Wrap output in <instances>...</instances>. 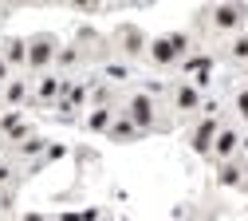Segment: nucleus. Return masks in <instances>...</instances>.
<instances>
[{"label":"nucleus","mask_w":248,"mask_h":221,"mask_svg":"<svg viewBox=\"0 0 248 221\" xmlns=\"http://www.w3.org/2000/svg\"><path fill=\"white\" fill-rule=\"evenodd\" d=\"M8 79H12V68H8V63H4V59H0V87H4Z\"/></svg>","instance_id":"25"},{"label":"nucleus","mask_w":248,"mask_h":221,"mask_svg":"<svg viewBox=\"0 0 248 221\" xmlns=\"http://www.w3.org/2000/svg\"><path fill=\"white\" fill-rule=\"evenodd\" d=\"M110 48L122 55V63H134V59H146L150 36H146L138 24H118V28H114V36H110Z\"/></svg>","instance_id":"5"},{"label":"nucleus","mask_w":248,"mask_h":221,"mask_svg":"<svg viewBox=\"0 0 248 221\" xmlns=\"http://www.w3.org/2000/svg\"><path fill=\"white\" fill-rule=\"evenodd\" d=\"M59 221H83L79 213H59Z\"/></svg>","instance_id":"28"},{"label":"nucleus","mask_w":248,"mask_h":221,"mask_svg":"<svg viewBox=\"0 0 248 221\" xmlns=\"http://www.w3.org/2000/svg\"><path fill=\"white\" fill-rule=\"evenodd\" d=\"M197 24L232 40L240 32H248V4H209V8L197 12Z\"/></svg>","instance_id":"2"},{"label":"nucleus","mask_w":248,"mask_h":221,"mask_svg":"<svg viewBox=\"0 0 248 221\" xmlns=\"http://www.w3.org/2000/svg\"><path fill=\"white\" fill-rule=\"evenodd\" d=\"M16 209V186H4L0 189V213H12Z\"/></svg>","instance_id":"22"},{"label":"nucleus","mask_w":248,"mask_h":221,"mask_svg":"<svg viewBox=\"0 0 248 221\" xmlns=\"http://www.w3.org/2000/svg\"><path fill=\"white\" fill-rule=\"evenodd\" d=\"M217 182H221V186H244V162H240V154L232 158V162H221Z\"/></svg>","instance_id":"18"},{"label":"nucleus","mask_w":248,"mask_h":221,"mask_svg":"<svg viewBox=\"0 0 248 221\" xmlns=\"http://www.w3.org/2000/svg\"><path fill=\"white\" fill-rule=\"evenodd\" d=\"M0 103L8 111H20L24 103H32V79L28 75H12L4 87H0Z\"/></svg>","instance_id":"11"},{"label":"nucleus","mask_w":248,"mask_h":221,"mask_svg":"<svg viewBox=\"0 0 248 221\" xmlns=\"http://www.w3.org/2000/svg\"><path fill=\"white\" fill-rule=\"evenodd\" d=\"M12 178H16V166H12V162H0V189L12 186Z\"/></svg>","instance_id":"23"},{"label":"nucleus","mask_w":248,"mask_h":221,"mask_svg":"<svg viewBox=\"0 0 248 221\" xmlns=\"http://www.w3.org/2000/svg\"><path fill=\"white\" fill-rule=\"evenodd\" d=\"M79 217H83V221H99V217H103V213H99V209H83V213H79Z\"/></svg>","instance_id":"26"},{"label":"nucleus","mask_w":248,"mask_h":221,"mask_svg":"<svg viewBox=\"0 0 248 221\" xmlns=\"http://www.w3.org/2000/svg\"><path fill=\"white\" fill-rule=\"evenodd\" d=\"M118 111L126 115V119H130V122L138 126L142 135H154V131H166V122L158 119V111H162V107H158V99H154L150 91H130V95H126V103H122Z\"/></svg>","instance_id":"3"},{"label":"nucleus","mask_w":248,"mask_h":221,"mask_svg":"<svg viewBox=\"0 0 248 221\" xmlns=\"http://www.w3.org/2000/svg\"><path fill=\"white\" fill-rule=\"evenodd\" d=\"M240 131H236V126H221V131H217V138H213V150H209V158H213V162L217 166H221V162H232V158L240 154Z\"/></svg>","instance_id":"10"},{"label":"nucleus","mask_w":248,"mask_h":221,"mask_svg":"<svg viewBox=\"0 0 248 221\" xmlns=\"http://www.w3.org/2000/svg\"><path fill=\"white\" fill-rule=\"evenodd\" d=\"M189 51H193V36H189V32H166V36H154V40H150L146 59H150V68L170 71V68H177Z\"/></svg>","instance_id":"1"},{"label":"nucleus","mask_w":248,"mask_h":221,"mask_svg":"<svg viewBox=\"0 0 248 221\" xmlns=\"http://www.w3.org/2000/svg\"><path fill=\"white\" fill-rule=\"evenodd\" d=\"M177 71H181V79H185V83H193V87L205 95L209 75H213V55H209V51H201V48H193L189 55L177 63Z\"/></svg>","instance_id":"6"},{"label":"nucleus","mask_w":248,"mask_h":221,"mask_svg":"<svg viewBox=\"0 0 248 221\" xmlns=\"http://www.w3.org/2000/svg\"><path fill=\"white\" fill-rule=\"evenodd\" d=\"M8 63V68H16V71H28V40L24 36H12V40H4V55H0Z\"/></svg>","instance_id":"16"},{"label":"nucleus","mask_w":248,"mask_h":221,"mask_svg":"<svg viewBox=\"0 0 248 221\" xmlns=\"http://www.w3.org/2000/svg\"><path fill=\"white\" fill-rule=\"evenodd\" d=\"M20 221H47L44 213H20Z\"/></svg>","instance_id":"27"},{"label":"nucleus","mask_w":248,"mask_h":221,"mask_svg":"<svg viewBox=\"0 0 248 221\" xmlns=\"http://www.w3.org/2000/svg\"><path fill=\"white\" fill-rule=\"evenodd\" d=\"M170 107H173L181 119H193V115H201V107H205V95H201L193 83L177 79V83H170Z\"/></svg>","instance_id":"7"},{"label":"nucleus","mask_w":248,"mask_h":221,"mask_svg":"<svg viewBox=\"0 0 248 221\" xmlns=\"http://www.w3.org/2000/svg\"><path fill=\"white\" fill-rule=\"evenodd\" d=\"M103 75H107L110 83H126V79H130V63H114V59H110V63H103Z\"/></svg>","instance_id":"20"},{"label":"nucleus","mask_w":248,"mask_h":221,"mask_svg":"<svg viewBox=\"0 0 248 221\" xmlns=\"http://www.w3.org/2000/svg\"><path fill=\"white\" fill-rule=\"evenodd\" d=\"M225 55H229L232 63H240V68H248V32H240V36H232V40L225 44Z\"/></svg>","instance_id":"19"},{"label":"nucleus","mask_w":248,"mask_h":221,"mask_svg":"<svg viewBox=\"0 0 248 221\" xmlns=\"http://www.w3.org/2000/svg\"><path fill=\"white\" fill-rule=\"evenodd\" d=\"M118 107H91V115L83 119V131L87 135H107L110 131V122H114Z\"/></svg>","instance_id":"14"},{"label":"nucleus","mask_w":248,"mask_h":221,"mask_svg":"<svg viewBox=\"0 0 248 221\" xmlns=\"http://www.w3.org/2000/svg\"><path fill=\"white\" fill-rule=\"evenodd\" d=\"M221 115H201L197 122H193V131H189V150L193 154H201V158H209V150H213V138H217V131H221Z\"/></svg>","instance_id":"9"},{"label":"nucleus","mask_w":248,"mask_h":221,"mask_svg":"<svg viewBox=\"0 0 248 221\" xmlns=\"http://www.w3.org/2000/svg\"><path fill=\"white\" fill-rule=\"evenodd\" d=\"M79 63H83V48H79V44H67V48L59 44V55H55V68H51V71L63 75V79H71V71L79 68Z\"/></svg>","instance_id":"13"},{"label":"nucleus","mask_w":248,"mask_h":221,"mask_svg":"<svg viewBox=\"0 0 248 221\" xmlns=\"http://www.w3.org/2000/svg\"><path fill=\"white\" fill-rule=\"evenodd\" d=\"M55 55H59V40L51 32H36L28 36V79H40L55 68Z\"/></svg>","instance_id":"4"},{"label":"nucleus","mask_w":248,"mask_h":221,"mask_svg":"<svg viewBox=\"0 0 248 221\" xmlns=\"http://www.w3.org/2000/svg\"><path fill=\"white\" fill-rule=\"evenodd\" d=\"M36 131H32V122H28L20 111H4L0 115V138L4 142H12V146H20L24 138H32Z\"/></svg>","instance_id":"12"},{"label":"nucleus","mask_w":248,"mask_h":221,"mask_svg":"<svg viewBox=\"0 0 248 221\" xmlns=\"http://www.w3.org/2000/svg\"><path fill=\"white\" fill-rule=\"evenodd\" d=\"M107 138H110V142H142L146 135H142L138 126H134L126 115H122V111H118V115H114V122H110V131H107Z\"/></svg>","instance_id":"15"},{"label":"nucleus","mask_w":248,"mask_h":221,"mask_svg":"<svg viewBox=\"0 0 248 221\" xmlns=\"http://www.w3.org/2000/svg\"><path fill=\"white\" fill-rule=\"evenodd\" d=\"M118 221H126V217H118Z\"/></svg>","instance_id":"29"},{"label":"nucleus","mask_w":248,"mask_h":221,"mask_svg":"<svg viewBox=\"0 0 248 221\" xmlns=\"http://www.w3.org/2000/svg\"><path fill=\"white\" fill-rule=\"evenodd\" d=\"M67 83H71V79H63V75H55V71H47V75L32 79V103H36V107H55L59 99H63V91H67Z\"/></svg>","instance_id":"8"},{"label":"nucleus","mask_w":248,"mask_h":221,"mask_svg":"<svg viewBox=\"0 0 248 221\" xmlns=\"http://www.w3.org/2000/svg\"><path fill=\"white\" fill-rule=\"evenodd\" d=\"M232 111H236L240 122H248V87H236L232 91Z\"/></svg>","instance_id":"21"},{"label":"nucleus","mask_w":248,"mask_h":221,"mask_svg":"<svg viewBox=\"0 0 248 221\" xmlns=\"http://www.w3.org/2000/svg\"><path fill=\"white\" fill-rule=\"evenodd\" d=\"M44 158H47V162H55V158H63V146H47V150H44Z\"/></svg>","instance_id":"24"},{"label":"nucleus","mask_w":248,"mask_h":221,"mask_svg":"<svg viewBox=\"0 0 248 221\" xmlns=\"http://www.w3.org/2000/svg\"><path fill=\"white\" fill-rule=\"evenodd\" d=\"M44 150H47V138L32 135V138H24L20 146H12V158H16V162H32V158H40Z\"/></svg>","instance_id":"17"}]
</instances>
